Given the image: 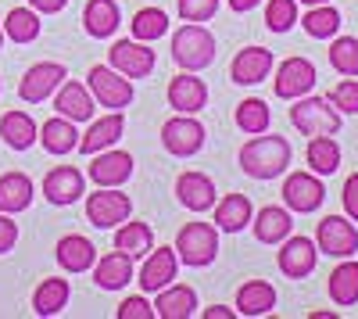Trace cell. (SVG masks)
Returning <instances> with one entry per match:
<instances>
[{
    "mask_svg": "<svg viewBox=\"0 0 358 319\" xmlns=\"http://www.w3.org/2000/svg\"><path fill=\"white\" fill-rule=\"evenodd\" d=\"M322 201H326V187H322V180L315 176V172H290V176L283 180V205L290 212L308 215L322 205Z\"/></svg>",
    "mask_w": 358,
    "mask_h": 319,
    "instance_id": "10",
    "label": "cell"
},
{
    "mask_svg": "<svg viewBox=\"0 0 358 319\" xmlns=\"http://www.w3.org/2000/svg\"><path fill=\"white\" fill-rule=\"evenodd\" d=\"M290 143L283 136H265L255 133V140H248L241 148V169L248 172L251 180H276L287 172L290 165Z\"/></svg>",
    "mask_w": 358,
    "mask_h": 319,
    "instance_id": "1",
    "label": "cell"
},
{
    "mask_svg": "<svg viewBox=\"0 0 358 319\" xmlns=\"http://www.w3.org/2000/svg\"><path fill=\"white\" fill-rule=\"evenodd\" d=\"M122 129H126L122 111H111V115H104V119H90V129L79 136V148H76V151H83V155H97V151H108L111 143H118Z\"/></svg>",
    "mask_w": 358,
    "mask_h": 319,
    "instance_id": "19",
    "label": "cell"
},
{
    "mask_svg": "<svg viewBox=\"0 0 358 319\" xmlns=\"http://www.w3.org/2000/svg\"><path fill=\"white\" fill-rule=\"evenodd\" d=\"M197 312V295H194V287L187 283H169L158 291L155 298V316L158 319H190Z\"/></svg>",
    "mask_w": 358,
    "mask_h": 319,
    "instance_id": "21",
    "label": "cell"
},
{
    "mask_svg": "<svg viewBox=\"0 0 358 319\" xmlns=\"http://www.w3.org/2000/svg\"><path fill=\"white\" fill-rule=\"evenodd\" d=\"M290 122L305 136H334L341 129V111L326 97H297V104L290 108Z\"/></svg>",
    "mask_w": 358,
    "mask_h": 319,
    "instance_id": "4",
    "label": "cell"
},
{
    "mask_svg": "<svg viewBox=\"0 0 358 319\" xmlns=\"http://www.w3.org/2000/svg\"><path fill=\"white\" fill-rule=\"evenodd\" d=\"M315 248L330 258H351L358 251V229L344 215H326L315 229Z\"/></svg>",
    "mask_w": 358,
    "mask_h": 319,
    "instance_id": "7",
    "label": "cell"
},
{
    "mask_svg": "<svg viewBox=\"0 0 358 319\" xmlns=\"http://www.w3.org/2000/svg\"><path fill=\"white\" fill-rule=\"evenodd\" d=\"M276 309V287L265 280H248L236 291V312L241 316H268Z\"/></svg>",
    "mask_w": 358,
    "mask_h": 319,
    "instance_id": "27",
    "label": "cell"
},
{
    "mask_svg": "<svg viewBox=\"0 0 358 319\" xmlns=\"http://www.w3.org/2000/svg\"><path fill=\"white\" fill-rule=\"evenodd\" d=\"M129 280H133V255H126V251L115 248L101 262H94V283L101 291H122Z\"/></svg>",
    "mask_w": 358,
    "mask_h": 319,
    "instance_id": "23",
    "label": "cell"
},
{
    "mask_svg": "<svg viewBox=\"0 0 358 319\" xmlns=\"http://www.w3.org/2000/svg\"><path fill=\"white\" fill-rule=\"evenodd\" d=\"M69 0H29V8H33L36 15H57V11H65Z\"/></svg>",
    "mask_w": 358,
    "mask_h": 319,
    "instance_id": "47",
    "label": "cell"
},
{
    "mask_svg": "<svg viewBox=\"0 0 358 319\" xmlns=\"http://www.w3.org/2000/svg\"><path fill=\"white\" fill-rule=\"evenodd\" d=\"M176 201L190 212H208L215 208V183L212 176H204V172H183V176L176 180Z\"/></svg>",
    "mask_w": 358,
    "mask_h": 319,
    "instance_id": "18",
    "label": "cell"
},
{
    "mask_svg": "<svg viewBox=\"0 0 358 319\" xmlns=\"http://www.w3.org/2000/svg\"><path fill=\"white\" fill-rule=\"evenodd\" d=\"M86 190V180H83V172L72 169V165H62V169H50L47 176H43V197L50 201V205H76V201L83 197Z\"/></svg>",
    "mask_w": 358,
    "mask_h": 319,
    "instance_id": "17",
    "label": "cell"
},
{
    "mask_svg": "<svg viewBox=\"0 0 358 319\" xmlns=\"http://www.w3.org/2000/svg\"><path fill=\"white\" fill-rule=\"evenodd\" d=\"M268 119H273V115H268V104L262 101V97H248V101H241L236 104V126H241L244 133H265L268 129Z\"/></svg>",
    "mask_w": 358,
    "mask_h": 319,
    "instance_id": "39",
    "label": "cell"
},
{
    "mask_svg": "<svg viewBox=\"0 0 358 319\" xmlns=\"http://www.w3.org/2000/svg\"><path fill=\"white\" fill-rule=\"evenodd\" d=\"M108 65L115 72H122L126 79H143L155 69V50L143 40H118L108 47Z\"/></svg>",
    "mask_w": 358,
    "mask_h": 319,
    "instance_id": "8",
    "label": "cell"
},
{
    "mask_svg": "<svg viewBox=\"0 0 358 319\" xmlns=\"http://www.w3.org/2000/svg\"><path fill=\"white\" fill-rule=\"evenodd\" d=\"M215 255H219V234H215V226H208V222H187L183 229H179V237H176V258L183 266L204 269V266L215 262Z\"/></svg>",
    "mask_w": 358,
    "mask_h": 319,
    "instance_id": "3",
    "label": "cell"
},
{
    "mask_svg": "<svg viewBox=\"0 0 358 319\" xmlns=\"http://www.w3.org/2000/svg\"><path fill=\"white\" fill-rule=\"evenodd\" d=\"M69 295H72L69 280H43V283L36 287V295H33L36 316H57V312L69 305Z\"/></svg>",
    "mask_w": 358,
    "mask_h": 319,
    "instance_id": "35",
    "label": "cell"
},
{
    "mask_svg": "<svg viewBox=\"0 0 358 319\" xmlns=\"http://www.w3.org/2000/svg\"><path fill=\"white\" fill-rule=\"evenodd\" d=\"M115 248L133 255V258H140V255H147L155 248V229L147 222H129L126 219L122 226H118V234H115Z\"/></svg>",
    "mask_w": 358,
    "mask_h": 319,
    "instance_id": "33",
    "label": "cell"
},
{
    "mask_svg": "<svg viewBox=\"0 0 358 319\" xmlns=\"http://www.w3.org/2000/svg\"><path fill=\"white\" fill-rule=\"evenodd\" d=\"M251 222H255V237L262 241V244H280L283 237H290V212L287 208H276V205H268V208H262L258 215H251Z\"/></svg>",
    "mask_w": 358,
    "mask_h": 319,
    "instance_id": "31",
    "label": "cell"
},
{
    "mask_svg": "<svg viewBox=\"0 0 358 319\" xmlns=\"http://www.w3.org/2000/svg\"><path fill=\"white\" fill-rule=\"evenodd\" d=\"M330 298L344 309L358 302V262H341L330 273Z\"/></svg>",
    "mask_w": 358,
    "mask_h": 319,
    "instance_id": "36",
    "label": "cell"
},
{
    "mask_svg": "<svg viewBox=\"0 0 358 319\" xmlns=\"http://www.w3.org/2000/svg\"><path fill=\"white\" fill-rule=\"evenodd\" d=\"M0 43H4V25H0Z\"/></svg>",
    "mask_w": 358,
    "mask_h": 319,
    "instance_id": "51",
    "label": "cell"
},
{
    "mask_svg": "<svg viewBox=\"0 0 358 319\" xmlns=\"http://www.w3.org/2000/svg\"><path fill=\"white\" fill-rule=\"evenodd\" d=\"M162 143L165 151L176 158H194L204 148V126L194 119V115H172V119L162 126Z\"/></svg>",
    "mask_w": 358,
    "mask_h": 319,
    "instance_id": "6",
    "label": "cell"
},
{
    "mask_svg": "<svg viewBox=\"0 0 358 319\" xmlns=\"http://www.w3.org/2000/svg\"><path fill=\"white\" fill-rule=\"evenodd\" d=\"M172 62L183 72H197L215 62V36L201 22H187L172 36Z\"/></svg>",
    "mask_w": 358,
    "mask_h": 319,
    "instance_id": "2",
    "label": "cell"
},
{
    "mask_svg": "<svg viewBox=\"0 0 358 319\" xmlns=\"http://www.w3.org/2000/svg\"><path fill=\"white\" fill-rule=\"evenodd\" d=\"M62 79H65V65H57V62H40V65H33V69L22 76L18 97L29 101V104H40V101H47V97L57 90V86H62Z\"/></svg>",
    "mask_w": 358,
    "mask_h": 319,
    "instance_id": "12",
    "label": "cell"
},
{
    "mask_svg": "<svg viewBox=\"0 0 358 319\" xmlns=\"http://www.w3.org/2000/svg\"><path fill=\"white\" fill-rule=\"evenodd\" d=\"M341 201H344L348 219H355V222H358V172H351V176L344 180V194H341Z\"/></svg>",
    "mask_w": 358,
    "mask_h": 319,
    "instance_id": "46",
    "label": "cell"
},
{
    "mask_svg": "<svg viewBox=\"0 0 358 319\" xmlns=\"http://www.w3.org/2000/svg\"><path fill=\"white\" fill-rule=\"evenodd\" d=\"M179 18L183 22H208V18H215L219 11V0H179Z\"/></svg>",
    "mask_w": 358,
    "mask_h": 319,
    "instance_id": "43",
    "label": "cell"
},
{
    "mask_svg": "<svg viewBox=\"0 0 358 319\" xmlns=\"http://www.w3.org/2000/svg\"><path fill=\"white\" fill-rule=\"evenodd\" d=\"M305 158H308L315 176H330V172H337V165H341V143L334 136H312Z\"/></svg>",
    "mask_w": 358,
    "mask_h": 319,
    "instance_id": "32",
    "label": "cell"
},
{
    "mask_svg": "<svg viewBox=\"0 0 358 319\" xmlns=\"http://www.w3.org/2000/svg\"><path fill=\"white\" fill-rule=\"evenodd\" d=\"M129 212H133V201L126 194H118V187H97V194H90V201H86V219L101 229L126 222Z\"/></svg>",
    "mask_w": 358,
    "mask_h": 319,
    "instance_id": "9",
    "label": "cell"
},
{
    "mask_svg": "<svg viewBox=\"0 0 358 319\" xmlns=\"http://www.w3.org/2000/svg\"><path fill=\"white\" fill-rule=\"evenodd\" d=\"M90 94L101 108H111V111H122L133 104V79H126L122 72H115L111 65H94L90 69Z\"/></svg>",
    "mask_w": 358,
    "mask_h": 319,
    "instance_id": "5",
    "label": "cell"
},
{
    "mask_svg": "<svg viewBox=\"0 0 358 319\" xmlns=\"http://www.w3.org/2000/svg\"><path fill=\"white\" fill-rule=\"evenodd\" d=\"M301 4H308V8H315V4H330V0H301Z\"/></svg>",
    "mask_w": 358,
    "mask_h": 319,
    "instance_id": "50",
    "label": "cell"
},
{
    "mask_svg": "<svg viewBox=\"0 0 358 319\" xmlns=\"http://www.w3.org/2000/svg\"><path fill=\"white\" fill-rule=\"evenodd\" d=\"M280 244H283L280 248V273L283 276L301 280V276H308L315 269V262H319L315 241H308V237H283Z\"/></svg>",
    "mask_w": 358,
    "mask_h": 319,
    "instance_id": "14",
    "label": "cell"
},
{
    "mask_svg": "<svg viewBox=\"0 0 358 319\" xmlns=\"http://www.w3.org/2000/svg\"><path fill=\"white\" fill-rule=\"evenodd\" d=\"M57 266H62L65 273H86L90 266L97 262V248L90 244L86 237H79V234H69V237H62L57 241Z\"/></svg>",
    "mask_w": 358,
    "mask_h": 319,
    "instance_id": "26",
    "label": "cell"
},
{
    "mask_svg": "<svg viewBox=\"0 0 358 319\" xmlns=\"http://www.w3.org/2000/svg\"><path fill=\"white\" fill-rule=\"evenodd\" d=\"M255 208L248 194H226L222 201H215V226L226 229V234H241V229L251 222Z\"/></svg>",
    "mask_w": 358,
    "mask_h": 319,
    "instance_id": "30",
    "label": "cell"
},
{
    "mask_svg": "<svg viewBox=\"0 0 358 319\" xmlns=\"http://www.w3.org/2000/svg\"><path fill=\"white\" fill-rule=\"evenodd\" d=\"M312 86H315V65L308 62V57H287V62L276 69L273 90L283 101H297V97L312 94Z\"/></svg>",
    "mask_w": 358,
    "mask_h": 319,
    "instance_id": "11",
    "label": "cell"
},
{
    "mask_svg": "<svg viewBox=\"0 0 358 319\" xmlns=\"http://www.w3.org/2000/svg\"><path fill=\"white\" fill-rule=\"evenodd\" d=\"M176 269H179L176 248H151V251H147L143 269H140V287H143V295H158L162 287H169V283L176 280Z\"/></svg>",
    "mask_w": 358,
    "mask_h": 319,
    "instance_id": "15",
    "label": "cell"
},
{
    "mask_svg": "<svg viewBox=\"0 0 358 319\" xmlns=\"http://www.w3.org/2000/svg\"><path fill=\"white\" fill-rule=\"evenodd\" d=\"M33 205V180L25 176V172H4L0 176V212H25Z\"/></svg>",
    "mask_w": 358,
    "mask_h": 319,
    "instance_id": "29",
    "label": "cell"
},
{
    "mask_svg": "<svg viewBox=\"0 0 358 319\" xmlns=\"http://www.w3.org/2000/svg\"><path fill=\"white\" fill-rule=\"evenodd\" d=\"M0 25H4V36L11 43H33L40 36V15L33 8H11Z\"/></svg>",
    "mask_w": 358,
    "mask_h": 319,
    "instance_id": "34",
    "label": "cell"
},
{
    "mask_svg": "<svg viewBox=\"0 0 358 319\" xmlns=\"http://www.w3.org/2000/svg\"><path fill=\"white\" fill-rule=\"evenodd\" d=\"M294 22H297V0H268L265 25L273 29V33H287Z\"/></svg>",
    "mask_w": 358,
    "mask_h": 319,
    "instance_id": "41",
    "label": "cell"
},
{
    "mask_svg": "<svg viewBox=\"0 0 358 319\" xmlns=\"http://www.w3.org/2000/svg\"><path fill=\"white\" fill-rule=\"evenodd\" d=\"M169 104L183 115H194L208 104V86L204 79H197L194 72H179L172 83H169Z\"/></svg>",
    "mask_w": 358,
    "mask_h": 319,
    "instance_id": "22",
    "label": "cell"
},
{
    "mask_svg": "<svg viewBox=\"0 0 358 319\" xmlns=\"http://www.w3.org/2000/svg\"><path fill=\"white\" fill-rule=\"evenodd\" d=\"M36 140L43 143L47 155H72V151L79 148L76 122L65 119V115H54V119H47V122L40 126V136H36Z\"/></svg>",
    "mask_w": 358,
    "mask_h": 319,
    "instance_id": "25",
    "label": "cell"
},
{
    "mask_svg": "<svg viewBox=\"0 0 358 319\" xmlns=\"http://www.w3.org/2000/svg\"><path fill=\"white\" fill-rule=\"evenodd\" d=\"M54 108H57V115H65V119H72V122H90L94 111H97V101H94L86 83L72 79V83H62L54 90Z\"/></svg>",
    "mask_w": 358,
    "mask_h": 319,
    "instance_id": "13",
    "label": "cell"
},
{
    "mask_svg": "<svg viewBox=\"0 0 358 319\" xmlns=\"http://www.w3.org/2000/svg\"><path fill=\"white\" fill-rule=\"evenodd\" d=\"M118 319H155V305L147 302V295H133L118 305Z\"/></svg>",
    "mask_w": 358,
    "mask_h": 319,
    "instance_id": "44",
    "label": "cell"
},
{
    "mask_svg": "<svg viewBox=\"0 0 358 319\" xmlns=\"http://www.w3.org/2000/svg\"><path fill=\"white\" fill-rule=\"evenodd\" d=\"M118 22H122V15H118L115 0H86V8H83V29L94 40L115 36L118 33Z\"/></svg>",
    "mask_w": 358,
    "mask_h": 319,
    "instance_id": "24",
    "label": "cell"
},
{
    "mask_svg": "<svg viewBox=\"0 0 358 319\" xmlns=\"http://www.w3.org/2000/svg\"><path fill=\"white\" fill-rule=\"evenodd\" d=\"M133 176V155L129 151H97V158L90 162V183L97 187H122Z\"/></svg>",
    "mask_w": 358,
    "mask_h": 319,
    "instance_id": "16",
    "label": "cell"
},
{
    "mask_svg": "<svg viewBox=\"0 0 358 319\" xmlns=\"http://www.w3.org/2000/svg\"><path fill=\"white\" fill-rule=\"evenodd\" d=\"M301 25H305V33L312 40H330L337 29H341V11L330 8V4H315V8H308V15L301 18Z\"/></svg>",
    "mask_w": 358,
    "mask_h": 319,
    "instance_id": "37",
    "label": "cell"
},
{
    "mask_svg": "<svg viewBox=\"0 0 358 319\" xmlns=\"http://www.w3.org/2000/svg\"><path fill=\"white\" fill-rule=\"evenodd\" d=\"M169 33V15L162 8H140L133 15V40H143V43H155L158 36Z\"/></svg>",
    "mask_w": 358,
    "mask_h": 319,
    "instance_id": "38",
    "label": "cell"
},
{
    "mask_svg": "<svg viewBox=\"0 0 358 319\" xmlns=\"http://www.w3.org/2000/svg\"><path fill=\"white\" fill-rule=\"evenodd\" d=\"M0 136L11 151H29L40 136V126L33 122V115L25 111H8L4 119H0Z\"/></svg>",
    "mask_w": 358,
    "mask_h": 319,
    "instance_id": "28",
    "label": "cell"
},
{
    "mask_svg": "<svg viewBox=\"0 0 358 319\" xmlns=\"http://www.w3.org/2000/svg\"><path fill=\"white\" fill-rule=\"evenodd\" d=\"M330 65L341 76H358V40L355 36H337L330 43Z\"/></svg>",
    "mask_w": 358,
    "mask_h": 319,
    "instance_id": "40",
    "label": "cell"
},
{
    "mask_svg": "<svg viewBox=\"0 0 358 319\" xmlns=\"http://www.w3.org/2000/svg\"><path fill=\"white\" fill-rule=\"evenodd\" d=\"M15 244H18V222L8 212H0V255H8Z\"/></svg>",
    "mask_w": 358,
    "mask_h": 319,
    "instance_id": "45",
    "label": "cell"
},
{
    "mask_svg": "<svg viewBox=\"0 0 358 319\" xmlns=\"http://www.w3.org/2000/svg\"><path fill=\"white\" fill-rule=\"evenodd\" d=\"M262 0H229V8L236 11V15H244V11H251V8H258Z\"/></svg>",
    "mask_w": 358,
    "mask_h": 319,
    "instance_id": "49",
    "label": "cell"
},
{
    "mask_svg": "<svg viewBox=\"0 0 358 319\" xmlns=\"http://www.w3.org/2000/svg\"><path fill=\"white\" fill-rule=\"evenodd\" d=\"M204 319H233V309H226V305H212V309H204Z\"/></svg>",
    "mask_w": 358,
    "mask_h": 319,
    "instance_id": "48",
    "label": "cell"
},
{
    "mask_svg": "<svg viewBox=\"0 0 358 319\" xmlns=\"http://www.w3.org/2000/svg\"><path fill=\"white\" fill-rule=\"evenodd\" d=\"M326 101H330L337 111H344V115H358V83L348 76L344 83H337V86H334V94L326 97Z\"/></svg>",
    "mask_w": 358,
    "mask_h": 319,
    "instance_id": "42",
    "label": "cell"
},
{
    "mask_svg": "<svg viewBox=\"0 0 358 319\" xmlns=\"http://www.w3.org/2000/svg\"><path fill=\"white\" fill-rule=\"evenodd\" d=\"M268 72H273V50H265V47H244L229 65V79L241 86H255Z\"/></svg>",
    "mask_w": 358,
    "mask_h": 319,
    "instance_id": "20",
    "label": "cell"
}]
</instances>
